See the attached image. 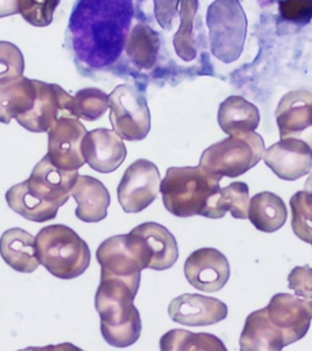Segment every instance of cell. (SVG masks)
<instances>
[{"instance_id": "cell-27", "label": "cell", "mask_w": 312, "mask_h": 351, "mask_svg": "<svg viewBox=\"0 0 312 351\" xmlns=\"http://www.w3.org/2000/svg\"><path fill=\"white\" fill-rule=\"evenodd\" d=\"M160 39L158 34L145 25H136L128 36L125 51L128 60L139 69L149 71L158 60Z\"/></svg>"}, {"instance_id": "cell-32", "label": "cell", "mask_w": 312, "mask_h": 351, "mask_svg": "<svg viewBox=\"0 0 312 351\" xmlns=\"http://www.w3.org/2000/svg\"><path fill=\"white\" fill-rule=\"evenodd\" d=\"M60 0H18L19 14L28 24L46 27L53 23V12Z\"/></svg>"}, {"instance_id": "cell-18", "label": "cell", "mask_w": 312, "mask_h": 351, "mask_svg": "<svg viewBox=\"0 0 312 351\" xmlns=\"http://www.w3.org/2000/svg\"><path fill=\"white\" fill-rule=\"evenodd\" d=\"M84 158L93 170L103 174L117 170L128 155L122 137L115 131L96 128L87 132L83 140Z\"/></svg>"}, {"instance_id": "cell-20", "label": "cell", "mask_w": 312, "mask_h": 351, "mask_svg": "<svg viewBox=\"0 0 312 351\" xmlns=\"http://www.w3.org/2000/svg\"><path fill=\"white\" fill-rule=\"evenodd\" d=\"M77 202L75 215L85 223H98L107 217L110 204V192L99 180L89 176H78L71 191Z\"/></svg>"}, {"instance_id": "cell-2", "label": "cell", "mask_w": 312, "mask_h": 351, "mask_svg": "<svg viewBox=\"0 0 312 351\" xmlns=\"http://www.w3.org/2000/svg\"><path fill=\"white\" fill-rule=\"evenodd\" d=\"M78 176V171L62 170L53 165L46 155L36 164L29 179L7 191V204L32 222L53 220L60 206L69 201Z\"/></svg>"}, {"instance_id": "cell-34", "label": "cell", "mask_w": 312, "mask_h": 351, "mask_svg": "<svg viewBox=\"0 0 312 351\" xmlns=\"http://www.w3.org/2000/svg\"><path fill=\"white\" fill-rule=\"evenodd\" d=\"M279 12L283 21L308 24L312 19V0H280Z\"/></svg>"}, {"instance_id": "cell-12", "label": "cell", "mask_w": 312, "mask_h": 351, "mask_svg": "<svg viewBox=\"0 0 312 351\" xmlns=\"http://www.w3.org/2000/svg\"><path fill=\"white\" fill-rule=\"evenodd\" d=\"M96 259L101 265V278H116L139 291L141 272L144 270L132 247L128 234L114 235L98 247Z\"/></svg>"}, {"instance_id": "cell-23", "label": "cell", "mask_w": 312, "mask_h": 351, "mask_svg": "<svg viewBox=\"0 0 312 351\" xmlns=\"http://www.w3.org/2000/svg\"><path fill=\"white\" fill-rule=\"evenodd\" d=\"M217 122L226 134L235 135L256 132L260 113L256 105L241 96H230L221 103Z\"/></svg>"}, {"instance_id": "cell-9", "label": "cell", "mask_w": 312, "mask_h": 351, "mask_svg": "<svg viewBox=\"0 0 312 351\" xmlns=\"http://www.w3.org/2000/svg\"><path fill=\"white\" fill-rule=\"evenodd\" d=\"M128 235L143 269L167 270L178 261V242L165 226L145 222L135 226Z\"/></svg>"}, {"instance_id": "cell-21", "label": "cell", "mask_w": 312, "mask_h": 351, "mask_svg": "<svg viewBox=\"0 0 312 351\" xmlns=\"http://www.w3.org/2000/svg\"><path fill=\"white\" fill-rule=\"evenodd\" d=\"M0 254L10 268L21 274H32L38 268L36 238L21 228H12L3 233Z\"/></svg>"}, {"instance_id": "cell-25", "label": "cell", "mask_w": 312, "mask_h": 351, "mask_svg": "<svg viewBox=\"0 0 312 351\" xmlns=\"http://www.w3.org/2000/svg\"><path fill=\"white\" fill-rule=\"evenodd\" d=\"M287 217V206L276 194L261 192L250 201L248 219L261 232H276L285 226Z\"/></svg>"}, {"instance_id": "cell-11", "label": "cell", "mask_w": 312, "mask_h": 351, "mask_svg": "<svg viewBox=\"0 0 312 351\" xmlns=\"http://www.w3.org/2000/svg\"><path fill=\"white\" fill-rule=\"evenodd\" d=\"M160 174L151 161L140 158L125 171L117 199L125 213H139L151 206L160 192Z\"/></svg>"}, {"instance_id": "cell-38", "label": "cell", "mask_w": 312, "mask_h": 351, "mask_svg": "<svg viewBox=\"0 0 312 351\" xmlns=\"http://www.w3.org/2000/svg\"><path fill=\"white\" fill-rule=\"evenodd\" d=\"M303 190L312 195V173L310 174L309 178H308V180H307L306 183H304V189Z\"/></svg>"}, {"instance_id": "cell-24", "label": "cell", "mask_w": 312, "mask_h": 351, "mask_svg": "<svg viewBox=\"0 0 312 351\" xmlns=\"http://www.w3.org/2000/svg\"><path fill=\"white\" fill-rule=\"evenodd\" d=\"M36 99L34 80L21 77L0 85V123L9 124L12 119L28 113Z\"/></svg>"}, {"instance_id": "cell-3", "label": "cell", "mask_w": 312, "mask_h": 351, "mask_svg": "<svg viewBox=\"0 0 312 351\" xmlns=\"http://www.w3.org/2000/svg\"><path fill=\"white\" fill-rule=\"evenodd\" d=\"M137 292L123 280L101 278L95 308L101 318V336L112 347L128 348L141 337L142 322L134 306Z\"/></svg>"}, {"instance_id": "cell-36", "label": "cell", "mask_w": 312, "mask_h": 351, "mask_svg": "<svg viewBox=\"0 0 312 351\" xmlns=\"http://www.w3.org/2000/svg\"><path fill=\"white\" fill-rule=\"evenodd\" d=\"M176 3L178 0H155L156 16L162 27H169L171 19L176 10Z\"/></svg>"}, {"instance_id": "cell-15", "label": "cell", "mask_w": 312, "mask_h": 351, "mask_svg": "<svg viewBox=\"0 0 312 351\" xmlns=\"http://www.w3.org/2000/svg\"><path fill=\"white\" fill-rule=\"evenodd\" d=\"M276 119L281 138H298L312 149V92L287 93L278 104Z\"/></svg>"}, {"instance_id": "cell-19", "label": "cell", "mask_w": 312, "mask_h": 351, "mask_svg": "<svg viewBox=\"0 0 312 351\" xmlns=\"http://www.w3.org/2000/svg\"><path fill=\"white\" fill-rule=\"evenodd\" d=\"M228 306L217 298L185 293L171 301L169 315L176 324L190 327H205L223 322L228 317Z\"/></svg>"}, {"instance_id": "cell-8", "label": "cell", "mask_w": 312, "mask_h": 351, "mask_svg": "<svg viewBox=\"0 0 312 351\" xmlns=\"http://www.w3.org/2000/svg\"><path fill=\"white\" fill-rule=\"evenodd\" d=\"M110 121L114 131L130 142L142 141L151 131V113L145 96L132 85H119L110 95Z\"/></svg>"}, {"instance_id": "cell-13", "label": "cell", "mask_w": 312, "mask_h": 351, "mask_svg": "<svg viewBox=\"0 0 312 351\" xmlns=\"http://www.w3.org/2000/svg\"><path fill=\"white\" fill-rule=\"evenodd\" d=\"M87 130L76 117H62L48 131V158L53 165L65 171L83 167V140Z\"/></svg>"}, {"instance_id": "cell-10", "label": "cell", "mask_w": 312, "mask_h": 351, "mask_svg": "<svg viewBox=\"0 0 312 351\" xmlns=\"http://www.w3.org/2000/svg\"><path fill=\"white\" fill-rule=\"evenodd\" d=\"M35 103L28 113L17 117L19 125L33 133H46L62 117H75L73 97L57 84L34 80Z\"/></svg>"}, {"instance_id": "cell-37", "label": "cell", "mask_w": 312, "mask_h": 351, "mask_svg": "<svg viewBox=\"0 0 312 351\" xmlns=\"http://www.w3.org/2000/svg\"><path fill=\"white\" fill-rule=\"evenodd\" d=\"M19 14L18 0H0V19Z\"/></svg>"}, {"instance_id": "cell-35", "label": "cell", "mask_w": 312, "mask_h": 351, "mask_svg": "<svg viewBox=\"0 0 312 351\" xmlns=\"http://www.w3.org/2000/svg\"><path fill=\"white\" fill-rule=\"evenodd\" d=\"M289 289L296 292L298 297L312 300V268L296 267L288 277Z\"/></svg>"}, {"instance_id": "cell-26", "label": "cell", "mask_w": 312, "mask_h": 351, "mask_svg": "<svg viewBox=\"0 0 312 351\" xmlns=\"http://www.w3.org/2000/svg\"><path fill=\"white\" fill-rule=\"evenodd\" d=\"M249 186L243 182H233L220 189L208 199L202 212L208 219H221L230 212L235 219H248L249 211Z\"/></svg>"}, {"instance_id": "cell-30", "label": "cell", "mask_w": 312, "mask_h": 351, "mask_svg": "<svg viewBox=\"0 0 312 351\" xmlns=\"http://www.w3.org/2000/svg\"><path fill=\"white\" fill-rule=\"evenodd\" d=\"M199 6V0H182L181 27L174 37L176 54L184 60L191 62L196 56V48L192 40V23Z\"/></svg>"}, {"instance_id": "cell-7", "label": "cell", "mask_w": 312, "mask_h": 351, "mask_svg": "<svg viewBox=\"0 0 312 351\" xmlns=\"http://www.w3.org/2000/svg\"><path fill=\"white\" fill-rule=\"evenodd\" d=\"M213 56L224 64L239 60L247 37L248 21L239 0H215L206 14Z\"/></svg>"}, {"instance_id": "cell-6", "label": "cell", "mask_w": 312, "mask_h": 351, "mask_svg": "<svg viewBox=\"0 0 312 351\" xmlns=\"http://www.w3.org/2000/svg\"><path fill=\"white\" fill-rule=\"evenodd\" d=\"M265 152V141L256 132L230 135L205 149L200 167L214 176L235 179L256 167Z\"/></svg>"}, {"instance_id": "cell-17", "label": "cell", "mask_w": 312, "mask_h": 351, "mask_svg": "<svg viewBox=\"0 0 312 351\" xmlns=\"http://www.w3.org/2000/svg\"><path fill=\"white\" fill-rule=\"evenodd\" d=\"M265 163L279 179L297 181L312 169V149L298 138H281L265 152Z\"/></svg>"}, {"instance_id": "cell-16", "label": "cell", "mask_w": 312, "mask_h": 351, "mask_svg": "<svg viewBox=\"0 0 312 351\" xmlns=\"http://www.w3.org/2000/svg\"><path fill=\"white\" fill-rule=\"evenodd\" d=\"M184 274L191 286L200 291H220L230 279L229 261L217 249L203 247L189 256Z\"/></svg>"}, {"instance_id": "cell-1", "label": "cell", "mask_w": 312, "mask_h": 351, "mask_svg": "<svg viewBox=\"0 0 312 351\" xmlns=\"http://www.w3.org/2000/svg\"><path fill=\"white\" fill-rule=\"evenodd\" d=\"M134 12L133 0H76L66 29V46L82 75L95 77L119 63Z\"/></svg>"}, {"instance_id": "cell-4", "label": "cell", "mask_w": 312, "mask_h": 351, "mask_svg": "<svg viewBox=\"0 0 312 351\" xmlns=\"http://www.w3.org/2000/svg\"><path fill=\"white\" fill-rule=\"evenodd\" d=\"M221 179L200 165L169 167L160 185L164 206L178 217L201 215L208 199L220 190Z\"/></svg>"}, {"instance_id": "cell-5", "label": "cell", "mask_w": 312, "mask_h": 351, "mask_svg": "<svg viewBox=\"0 0 312 351\" xmlns=\"http://www.w3.org/2000/svg\"><path fill=\"white\" fill-rule=\"evenodd\" d=\"M39 263L58 279L80 277L91 263V250L74 230L64 224L45 226L36 235Z\"/></svg>"}, {"instance_id": "cell-28", "label": "cell", "mask_w": 312, "mask_h": 351, "mask_svg": "<svg viewBox=\"0 0 312 351\" xmlns=\"http://www.w3.org/2000/svg\"><path fill=\"white\" fill-rule=\"evenodd\" d=\"M160 348L162 351L226 350L223 342L213 335L190 332L182 329L169 330L162 336Z\"/></svg>"}, {"instance_id": "cell-33", "label": "cell", "mask_w": 312, "mask_h": 351, "mask_svg": "<svg viewBox=\"0 0 312 351\" xmlns=\"http://www.w3.org/2000/svg\"><path fill=\"white\" fill-rule=\"evenodd\" d=\"M25 71L24 55L12 43L0 42V85L21 77Z\"/></svg>"}, {"instance_id": "cell-31", "label": "cell", "mask_w": 312, "mask_h": 351, "mask_svg": "<svg viewBox=\"0 0 312 351\" xmlns=\"http://www.w3.org/2000/svg\"><path fill=\"white\" fill-rule=\"evenodd\" d=\"M294 234L301 241L312 245V195L306 191L293 194L290 199Z\"/></svg>"}, {"instance_id": "cell-29", "label": "cell", "mask_w": 312, "mask_h": 351, "mask_svg": "<svg viewBox=\"0 0 312 351\" xmlns=\"http://www.w3.org/2000/svg\"><path fill=\"white\" fill-rule=\"evenodd\" d=\"M110 108V95L106 93L88 87L78 90L73 97V113L76 119L94 122L101 119Z\"/></svg>"}, {"instance_id": "cell-22", "label": "cell", "mask_w": 312, "mask_h": 351, "mask_svg": "<svg viewBox=\"0 0 312 351\" xmlns=\"http://www.w3.org/2000/svg\"><path fill=\"white\" fill-rule=\"evenodd\" d=\"M285 347V337L271 322L265 308L248 315L240 337L241 350L280 351Z\"/></svg>"}, {"instance_id": "cell-14", "label": "cell", "mask_w": 312, "mask_h": 351, "mask_svg": "<svg viewBox=\"0 0 312 351\" xmlns=\"http://www.w3.org/2000/svg\"><path fill=\"white\" fill-rule=\"evenodd\" d=\"M274 327L283 333L287 346L299 341L309 330L312 320V300L276 293L265 306Z\"/></svg>"}]
</instances>
